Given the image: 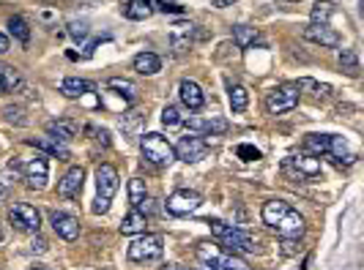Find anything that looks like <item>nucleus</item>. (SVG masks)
I'll list each match as a JSON object with an SVG mask.
<instances>
[{"label": "nucleus", "instance_id": "nucleus-38", "mask_svg": "<svg viewBox=\"0 0 364 270\" xmlns=\"http://www.w3.org/2000/svg\"><path fill=\"white\" fill-rule=\"evenodd\" d=\"M238 156H241L244 162H255V159H260V153H257L252 145H241V147H238Z\"/></svg>", "mask_w": 364, "mask_h": 270}, {"label": "nucleus", "instance_id": "nucleus-26", "mask_svg": "<svg viewBox=\"0 0 364 270\" xmlns=\"http://www.w3.org/2000/svg\"><path fill=\"white\" fill-rule=\"evenodd\" d=\"M107 88L115 90L118 96H124L127 101H134V99H137V93H140V90H137V85H134L132 79H124V77H112V79L107 82Z\"/></svg>", "mask_w": 364, "mask_h": 270}, {"label": "nucleus", "instance_id": "nucleus-10", "mask_svg": "<svg viewBox=\"0 0 364 270\" xmlns=\"http://www.w3.org/2000/svg\"><path fill=\"white\" fill-rule=\"evenodd\" d=\"M200 205H203V197L198 191H192V189H178V191H173V194L167 197V202H164L167 213H173V216H189V213H195Z\"/></svg>", "mask_w": 364, "mask_h": 270}, {"label": "nucleus", "instance_id": "nucleus-9", "mask_svg": "<svg viewBox=\"0 0 364 270\" xmlns=\"http://www.w3.org/2000/svg\"><path fill=\"white\" fill-rule=\"evenodd\" d=\"M162 237L159 235H143L137 240H132L127 257L132 262H151V259H159L162 257Z\"/></svg>", "mask_w": 364, "mask_h": 270}, {"label": "nucleus", "instance_id": "nucleus-25", "mask_svg": "<svg viewBox=\"0 0 364 270\" xmlns=\"http://www.w3.org/2000/svg\"><path fill=\"white\" fill-rule=\"evenodd\" d=\"M328 140H331V134H310V137H304V153H310L315 159L328 156Z\"/></svg>", "mask_w": 364, "mask_h": 270}, {"label": "nucleus", "instance_id": "nucleus-8", "mask_svg": "<svg viewBox=\"0 0 364 270\" xmlns=\"http://www.w3.org/2000/svg\"><path fill=\"white\" fill-rule=\"evenodd\" d=\"M9 221L14 224V230H19V232H31V235H38V227H41L38 210L33 208V205H28V202L11 205V208H9Z\"/></svg>", "mask_w": 364, "mask_h": 270}, {"label": "nucleus", "instance_id": "nucleus-23", "mask_svg": "<svg viewBox=\"0 0 364 270\" xmlns=\"http://www.w3.org/2000/svg\"><path fill=\"white\" fill-rule=\"evenodd\" d=\"M91 90H93V82L80 79V77H66V79L60 82V93H63V96H69V99H80V96L91 93Z\"/></svg>", "mask_w": 364, "mask_h": 270}, {"label": "nucleus", "instance_id": "nucleus-32", "mask_svg": "<svg viewBox=\"0 0 364 270\" xmlns=\"http://www.w3.org/2000/svg\"><path fill=\"white\" fill-rule=\"evenodd\" d=\"M9 30H11V36L22 41V44H28L31 41V28H28V22L22 17H11L9 19Z\"/></svg>", "mask_w": 364, "mask_h": 270}, {"label": "nucleus", "instance_id": "nucleus-1", "mask_svg": "<svg viewBox=\"0 0 364 270\" xmlns=\"http://www.w3.org/2000/svg\"><path fill=\"white\" fill-rule=\"evenodd\" d=\"M260 216H263V224H269L272 230H277L279 237H288V240H299L304 235V230H307L304 218L299 216L288 202H282V199H269L263 205Z\"/></svg>", "mask_w": 364, "mask_h": 270}, {"label": "nucleus", "instance_id": "nucleus-33", "mask_svg": "<svg viewBox=\"0 0 364 270\" xmlns=\"http://www.w3.org/2000/svg\"><path fill=\"white\" fill-rule=\"evenodd\" d=\"M340 69L346 74H350V77L359 74V57H356L353 50H340Z\"/></svg>", "mask_w": 364, "mask_h": 270}, {"label": "nucleus", "instance_id": "nucleus-42", "mask_svg": "<svg viewBox=\"0 0 364 270\" xmlns=\"http://www.w3.org/2000/svg\"><path fill=\"white\" fill-rule=\"evenodd\" d=\"M236 0H211V6H217V9H225V6H233Z\"/></svg>", "mask_w": 364, "mask_h": 270}, {"label": "nucleus", "instance_id": "nucleus-16", "mask_svg": "<svg viewBox=\"0 0 364 270\" xmlns=\"http://www.w3.org/2000/svg\"><path fill=\"white\" fill-rule=\"evenodd\" d=\"M178 96H181L183 107H189V109H200L203 104H205V96H203L200 85H198L195 79H181Z\"/></svg>", "mask_w": 364, "mask_h": 270}, {"label": "nucleus", "instance_id": "nucleus-5", "mask_svg": "<svg viewBox=\"0 0 364 270\" xmlns=\"http://www.w3.org/2000/svg\"><path fill=\"white\" fill-rule=\"evenodd\" d=\"M140 150H143V159L148 164H154V167H170V164L176 162L173 145L167 142L162 134H156V131H151V134H146L140 140Z\"/></svg>", "mask_w": 364, "mask_h": 270}, {"label": "nucleus", "instance_id": "nucleus-28", "mask_svg": "<svg viewBox=\"0 0 364 270\" xmlns=\"http://www.w3.org/2000/svg\"><path fill=\"white\" fill-rule=\"evenodd\" d=\"M22 88V77L19 72L9 69V66H0V93H14Z\"/></svg>", "mask_w": 364, "mask_h": 270}, {"label": "nucleus", "instance_id": "nucleus-35", "mask_svg": "<svg viewBox=\"0 0 364 270\" xmlns=\"http://www.w3.org/2000/svg\"><path fill=\"white\" fill-rule=\"evenodd\" d=\"M296 85H299V88H310L315 99H326V96H331V85H321V82H315V79H310V77L299 79Z\"/></svg>", "mask_w": 364, "mask_h": 270}, {"label": "nucleus", "instance_id": "nucleus-45", "mask_svg": "<svg viewBox=\"0 0 364 270\" xmlns=\"http://www.w3.org/2000/svg\"><path fill=\"white\" fill-rule=\"evenodd\" d=\"M162 270H183V268H181V265H164Z\"/></svg>", "mask_w": 364, "mask_h": 270}, {"label": "nucleus", "instance_id": "nucleus-39", "mask_svg": "<svg viewBox=\"0 0 364 270\" xmlns=\"http://www.w3.org/2000/svg\"><path fill=\"white\" fill-rule=\"evenodd\" d=\"M3 115H6V120H9V123H25V118H19V115H22V109H17V107H6L3 109Z\"/></svg>", "mask_w": 364, "mask_h": 270}, {"label": "nucleus", "instance_id": "nucleus-2", "mask_svg": "<svg viewBox=\"0 0 364 270\" xmlns=\"http://www.w3.org/2000/svg\"><path fill=\"white\" fill-rule=\"evenodd\" d=\"M211 235L219 240V246L230 254H252L257 252V237H252L250 232L238 230L233 224L225 221H211Z\"/></svg>", "mask_w": 364, "mask_h": 270}, {"label": "nucleus", "instance_id": "nucleus-44", "mask_svg": "<svg viewBox=\"0 0 364 270\" xmlns=\"http://www.w3.org/2000/svg\"><path fill=\"white\" fill-rule=\"evenodd\" d=\"M6 199V186H3V180H0V202Z\"/></svg>", "mask_w": 364, "mask_h": 270}, {"label": "nucleus", "instance_id": "nucleus-30", "mask_svg": "<svg viewBox=\"0 0 364 270\" xmlns=\"http://www.w3.org/2000/svg\"><path fill=\"white\" fill-rule=\"evenodd\" d=\"M146 199H148L146 180H140V178L129 180V202H132L134 208H140V205H143Z\"/></svg>", "mask_w": 364, "mask_h": 270}, {"label": "nucleus", "instance_id": "nucleus-4", "mask_svg": "<svg viewBox=\"0 0 364 270\" xmlns=\"http://www.w3.org/2000/svg\"><path fill=\"white\" fill-rule=\"evenodd\" d=\"M299 99H301V88L296 82H285V85H277L274 90L266 93V112L269 115H285L299 107Z\"/></svg>", "mask_w": 364, "mask_h": 270}, {"label": "nucleus", "instance_id": "nucleus-36", "mask_svg": "<svg viewBox=\"0 0 364 270\" xmlns=\"http://www.w3.org/2000/svg\"><path fill=\"white\" fill-rule=\"evenodd\" d=\"M162 123L164 126H181V112H178V107H173V104H167V107L162 109Z\"/></svg>", "mask_w": 364, "mask_h": 270}, {"label": "nucleus", "instance_id": "nucleus-19", "mask_svg": "<svg viewBox=\"0 0 364 270\" xmlns=\"http://www.w3.org/2000/svg\"><path fill=\"white\" fill-rule=\"evenodd\" d=\"M28 145H33L36 150H41V153H50V156H58V159H63V162H69V147L63 142H58V140H53V137H38V140H28Z\"/></svg>", "mask_w": 364, "mask_h": 270}, {"label": "nucleus", "instance_id": "nucleus-29", "mask_svg": "<svg viewBox=\"0 0 364 270\" xmlns=\"http://www.w3.org/2000/svg\"><path fill=\"white\" fill-rule=\"evenodd\" d=\"M334 14V3L331 0H318L315 6H312V25H326L328 19Z\"/></svg>", "mask_w": 364, "mask_h": 270}, {"label": "nucleus", "instance_id": "nucleus-3", "mask_svg": "<svg viewBox=\"0 0 364 270\" xmlns=\"http://www.w3.org/2000/svg\"><path fill=\"white\" fill-rule=\"evenodd\" d=\"M198 259L208 270H252L241 257L225 252L219 243H208V240L198 246Z\"/></svg>", "mask_w": 364, "mask_h": 270}, {"label": "nucleus", "instance_id": "nucleus-43", "mask_svg": "<svg viewBox=\"0 0 364 270\" xmlns=\"http://www.w3.org/2000/svg\"><path fill=\"white\" fill-rule=\"evenodd\" d=\"M0 52H9V38L0 33Z\"/></svg>", "mask_w": 364, "mask_h": 270}, {"label": "nucleus", "instance_id": "nucleus-41", "mask_svg": "<svg viewBox=\"0 0 364 270\" xmlns=\"http://www.w3.org/2000/svg\"><path fill=\"white\" fill-rule=\"evenodd\" d=\"M159 9H162V11H170V14H181L183 11V6H178V3H162Z\"/></svg>", "mask_w": 364, "mask_h": 270}, {"label": "nucleus", "instance_id": "nucleus-48", "mask_svg": "<svg viewBox=\"0 0 364 270\" xmlns=\"http://www.w3.org/2000/svg\"><path fill=\"white\" fill-rule=\"evenodd\" d=\"M291 3H299V0H291Z\"/></svg>", "mask_w": 364, "mask_h": 270}, {"label": "nucleus", "instance_id": "nucleus-18", "mask_svg": "<svg viewBox=\"0 0 364 270\" xmlns=\"http://www.w3.org/2000/svg\"><path fill=\"white\" fill-rule=\"evenodd\" d=\"M304 38L321 44V47H340V36L328 25H310V28H304Z\"/></svg>", "mask_w": 364, "mask_h": 270}, {"label": "nucleus", "instance_id": "nucleus-46", "mask_svg": "<svg viewBox=\"0 0 364 270\" xmlns=\"http://www.w3.org/2000/svg\"><path fill=\"white\" fill-rule=\"evenodd\" d=\"M0 243H3V230H0Z\"/></svg>", "mask_w": 364, "mask_h": 270}, {"label": "nucleus", "instance_id": "nucleus-47", "mask_svg": "<svg viewBox=\"0 0 364 270\" xmlns=\"http://www.w3.org/2000/svg\"><path fill=\"white\" fill-rule=\"evenodd\" d=\"M31 270H44V268H31Z\"/></svg>", "mask_w": 364, "mask_h": 270}, {"label": "nucleus", "instance_id": "nucleus-27", "mask_svg": "<svg viewBox=\"0 0 364 270\" xmlns=\"http://www.w3.org/2000/svg\"><path fill=\"white\" fill-rule=\"evenodd\" d=\"M233 41H236L238 50H250L257 41V30L250 28V25H236V28H233Z\"/></svg>", "mask_w": 364, "mask_h": 270}, {"label": "nucleus", "instance_id": "nucleus-15", "mask_svg": "<svg viewBox=\"0 0 364 270\" xmlns=\"http://www.w3.org/2000/svg\"><path fill=\"white\" fill-rule=\"evenodd\" d=\"M285 167H288V169H296V175L304 180H312L321 175V159H315V156H310V153L293 156V159H288Z\"/></svg>", "mask_w": 364, "mask_h": 270}, {"label": "nucleus", "instance_id": "nucleus-21", "mask_svg": "<svg viewBox=\"0 0 364 270\" xmlns=\"http://www.w3.org/2000/svg\"><path fill=\"white\" fill-rule=\"evenodd\" d=\"M134 72L143 74V77H154V74H159V69H162V60H159V55L154 52H140L137 57H134Z\"/></svg>", "mask_w": 364, "mask_h": 270}, {"label": "nucleus", "instance_id": "nucleus-34", "mask_svg": "<svg viewBox=\"0 0 364 270\" xmlns=\"http://www.w3.org/2000/svg\"><path fill=\"white\" fill-rule=\"evenodd\" d=\"M118 123L124 128V134L134 137V134H137V126L143 123V115H140V112H124V118H121Z\"/></svg>", "mask_w": 364, "mask_h": 270}, {"label": "nucleus", "instance_id": "nucleus-13", "mask_svg": "<svg viewBox=\"0 0 364 270\" xmlns=\"http://www.w3.org/2000/svg\"><path fill=\"white\" fill-rule=\"evenodd\" d=\"M50 224H53V230L63 240H74L77 235H80V218L72 216V213H63V210H53L50 213Z\"/></svg>", "mask_w": 364, "mask_h": 270}, {"label": "nucleus", "instance_id": "nucleus-17", "mask_svg": "<svg viewBox=\"0 0 364 270\" xmlns=\"http://www.w3.org/2000/svg\"><path fill=\"white\" fill-rule=\"evenodd\" d=\"M328 156L334 159L337 167H350V164L356 162V153L348 147V142L343 137H334L331 134V140H328Z\"/></svg>", "mask_w": 364, "mask_h": 270}, {"label": "nucleus", "instance_id": "nucleus-12", "mask_svg": "<svg viewBox=\"0 0 364 270\" xmlns=\"http://www.w3.org/2000/svg\"><path fill=\"white\" fill-rule=\"evenodd\" d=\"M189 134H198V137H205V134H225L228 131V120L225 118H186L181 120Z\"/></svg>", "mask_w": 364, "mask_h": 270}, {"label": "nucleus", "instance_id": "nucleus-37", "mask_svg": "<svg viewBox=\"0 0 364 270\" xmlns=\"http://www.w3.org/2000/svg\"><path fill=\"white\" fill-rule=\"evenodd\" d=\"M69 33H72V38L82 41V38H88V25L85 22H72L69 25Z\"/></svg>", "mask_w": 364, "mask_h": 270}, {"label": "nucleus", "instance_id": "nucleus-40", "mask_svg": "<svg viewBox=\"0 0 364 270\" xmlns=\"http://www.w3.org/2000/svg\"><path fill=\"white\" fill-rule=\"evenodd\" d=\"M31 252L33 254H44L47 252V240H44V237H33V243H31Z\"/></svg>", "mask_w": 364, "mask_h": 270}, {"label": "nucleus", "instance_id": "nucleus-7", "mask_svg": "<svg viewBox=\"0 0 364 270\" xmlns=\"http://www.w3.org/2000/svg\"><path fill=\"white\" fill-rule=\"evenodd\" d=\"M9 169H19L25 183H28L31 189H44V186H47L50 164H47V156H44V153H36L33 159H25V162H11Z\"/></svg>", "mask_w": 364, "mask_h": 270}, {"label": "nucleus", "instance_id": "nucleus-11", "mask_svg": "<svg viewBox=\"0 0 364 270\" xmlns=\"http://www.w3.org/2000/svg\"><path fill=\"white\" fill-rule=\"evenodd\" d=\"M173 150H176V159H181L186 164H198L208 156V142L198 134H192V137H183Z\"/></svg>", "mask_w": 364, "mask_h": 270}, {"label": "nucleus", "instance_id": "nucleus-24", "mask_svg": "<svg viewBox=\"0 0 364 270\" xmlns=\"http://www.w3.org/2000/svg\"><path fill=\"white\" fill-rule=\"evenodd\" d=\"M121 232L124 235H143L146 232V213L143 210H137V208H132L124 221H121Z\"/></svg>", "mask_w": 364, "mask_h": 270}, {"label": "nucleus", "instance_id": "nucleus-20", "mask_svg": "<svg viewBox=\"0 0 364 270\" xmlns=\"http://www.w3.org/2000/svg\"><path fill=\"white\" fill-rule=\"evenodd\" d=\"M154 11H156L154 0H129L127 6H124V17L134 19V22H143V19H148Z\"/></svg>", "mask_w": 364, "mask_h": 270}, {"label": "nucleus", "instance_id": "nucleus-14", "mask_svg": "<svg viewBox=\"0 0 364 270\" xmlns=\"http://www.w3.org/2000/svg\"><path fill=\"white\" fill-rule=\"evenodd\" d=\"M82 180H85V172H82V167H72L63 178L58 180V194L63 199H74L80 197V191H82Z\"/></svg>", "mask_w": 364, "mask_h": 270}, {"label": "nucleus", "instance_id": "nucleus-22", "mask_svg": "<svg viewBox=\"0 0 364 270\" xmlns=\"http://www.w3.org/2000/svg\"><path fill=\"white\" fill-rule=\"evenodd\" d=\"M47 134L58 140V142H72L74 137H77V123L74 120H53L50 126H47Z\"/></svg>", "mask_w": 364, "mask_h": 270}, {"label": "nucleus", "instance_id": "nucleus-6", "mask_svg": "<svg viewBox=\"0 0 364 270\" xmlns=\"http://www.w3.org/2000/svg\"><path fill=\"white\" fill-rule=\"evenodd\" d=\"M96 191H99V197L93 202V213H107L109 199L115 197V191H118V169L115 167L102 164L96 169Z\"/></svg>", "mask_w": 364, "mask_h": 270}, {"label": "nucleus", "instance_id": "nucleus-31", "mask_svg": "<svg viewBox=\"0 0 364 270\" xmlns=\"http://www.w3.org/2000/svg\"><path fill=\"white\" fill-rule=\"evenodd\" d=\"M228 93H230V107H233V112H244L247 104H250V93L241 88V85H230Z\"/></svg>", "mask_w": 364, "mask_h": 270}]
</instances>
